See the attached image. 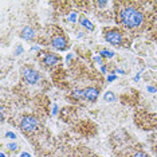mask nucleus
Masks as SVG:
<instances>
[{
	"mask_svg": "<svg viewBox=\"0 0 157 157\" xmlns=\"http://www.w3.org/2000/svg\"><path fill=\"white\" fill-rule=\"evenodd\" d=\"M119 19L124 23L126 27L129 28H136L140 27L144 22V15L141 11H138L137 8H133V7H124V8L119 11Z\"/></svg>",
	"mask_w": 157,
	"mask_h": 157,
	"instance_id": "f257e3e1",
	"label": "nucleus"
},
{
	"mask_svg": "<svg viewBox=\"0 0 157 157\" xmlns=\"http://www.w3.org/2000/svg\"><path fill=\"white\" fill-rule=\"evenodd\" d=\"M39 122L38 119L35 117H31V115H27L22 119V122H20V128H22L23 132H27V133H31L34 132L36 128H38Z\"/></svg>",
	"mask_w": 157,
	"mask_h": 157,
	"instance_id": "f03ea898",
	"label": "nucleus"
},
{
	"mask_svg": "<svg viewBox=\"0 0 157 157\" xmlns=\"http://www.w3.org/2000/svg\"><path fill=\"white\" fill-rule=\"evenodd\" d=\"M105 39H106L108 43L117 46V44H121L122 42V35L117 30H109V31L105 32Z\"/></svg>",
	"mask_w": 157,
	"mask_h": 157,
	"instance_id": "7ed1b4c3",
	"label": "nucleus"
},
{
	"mask_svg": "<svg viewBox=\"0 0 157 157\" xmlns=\"http://www.w3.org/2000/svg\"><path fill=\"white\" fill-rule=\"evenodd\" d=\"M23 77H24V79L28 82L30 85L36 83V82L40 79V74L38 73V71L30 69V67H26V69H23Z\"/></svg>",
	"mask_w": 157,
	"mask_h": 157,
	"instance_id": "20e7f679",
	"label": "nucleus"
},
{
	"mask_svg": "<svg viewBox=\"0 0 157 157\" xmlns=\"http://www.w3.org/2000/svg\"><path fill=\"white\" fill-rule=\"evenodd\" d=\"M83 94H85V98H86L87 101L94 102V101L98 98V94H100V91H98V89H94V87H87V89H85Z\"/></svg>",
	"mask_w": 157,
	"mask_h": 157,
	"instance_id": "39448f33",
	"label": "nucleus"
},
{
	"mask_svg": "<svg viewBox=\"0 0 157 157\" xmlns=\"http://www.w3.org/2000/svg\"><path fill=\"white\" fill-rule=\"evenodd\" d=\"M51 44H53L54 49L57 50H64L67 47V43H66V39L63 36H55L51 40Z\"/></svg>",
	"mask_w": 157,
	"mask_h": 157,
	"instance_id": "423d86ee",
	"label": "nucleus"
},
{
	"mask_svg": "<svg viewBox=\"0 0 157 157\" xmlns=\"http://www.w3.org/2000/svg\"><path fill=\"white\" fill-rule=\"evenodd\" d=\"M20 36H22L24 40H32L34 36H35V31L31 28V27H24L20 32Z\"/></svg>",
	"mask_w": 157,
	"mask_h": 157,
	"instance_id": "0eeeda50",
	"label": "nucleus"
},
{
	"mask_svg": "<svg viewBox=\"0 0 157 157\" xmlns=\"http://www.w3.org/2000/svg\"><path fill=\"white\" fill-rule=\"evenodd\" d=\"M43 62L47 64V66H54L55 63L59 62V57L55 55V54H46Z\"/></svg>",
	"mask_w": 157,
	"mask_h": 157,
	"instance_id": "6e6552de",
	"label": "nucleus"
},
{
	"mask_svg": "<svg viewBox=\"0 0 157 157\" xmlns=\"http://www.w3.org/2000/svg\"><path fill=\"white\" fill-rule=\"evenodd\" d=\"M79 23H81V26L82 27H85V28H87L89 31H93L94 30V26H93V23L90 22L87 18H81L79 19Z\"/></svg>",
	"mask_w": 157,
	"mask_h": 157,
	"instance_id": "1a4fd4ad",
	"label": "nucleus"
},
{
	"mask_svg": "<svg viewBox=\"0 0 157 157\" xmlns=\"http://www.w3.org/2000/svg\"><path fill=\"white\" fill-rule=\"evenodd\" d=\"M104 100L108 102H113V101H115V95H114V93H111V91H106V94L104 95Z\"/></svg>",
	"mask_w": 157,
	"mask_h": 157,
	"instance_id": "9d476101",
	"label": "nucleus"
},
{
	"mask_svg": "<svg viewBox=\"0 0 157 157\" xmlns=\"http://www.w3.org/2000/svg\"><path fill=\"white\" fill-rule=\"evenodd\" d=\"M101 55L102 57H108V58H113L114 57V53L110 50H102L101 51Z\"/></svg>",
	"mask_w": 157,
	"mask_h": 157,
	"instance_id": "9b49d317",
	"label": "nucleus"
},
{
	"mask_svg": "<svg viewBox=\"0 0 157 157\" xmlns=\"http://www.w3.org/2000/svg\"><path fill=\"white\" fill-rule=\"evenodd\" d=\"M77 12H71L70 15H69V22H71V23H75L77 22Z\"/></svg>",
	"mask_w": 157,
	"mask_h": 157,
	"instance_id": "f8f14e48",
	"label": "nucleus"
},
{
	"mask_svg": "<svg viewBox=\"0 0 157 157\" xmlns=\"http://www.w3.org/2000/svg\"><path fill=\"white\" fill-rule=\"evenodd\" d=\"M73 95H74L75 98L85 97V94H83V91H82V90H74V91H73Z\"/></svg>",
	"mask_w": 157,
	"mask_h": 157,
	"instance_id": "ddd939ff",
	"label": "nucleus"
},
{
	"mask_svg": "<svg viewBox=\"0 0 157 157\" xmlns=\"http://www.w3.org/2000/svg\"><path fill=\"white\" fill-rule=\"evenodd\" d=\"M133 157H149L146 153H144V152H137V153H134L133 155Z\"/></svg>",
	"mask_w": 157,
	"mask_h": 157,
	"instance_id": "4468645a",
	"label": "nucleus"
},
{
	"mask_svg": "<svg viewBox=\"0 0 157 157\" xmlns=\"http://www.w3.org/2000/svg\"><path fill=\"white\" fill-rule=\"evenodd\" d=\"M5 137H7V138H11V140H15V138H16V134H15V133H12V132H8V133L5 134Z\"/></svg>",
	"mask_w": 157,
	"mask_h": 157,
	"instance_id": "2eb2a0df",
	"label": "nucleus"
},
{
	"mask_svg": "<svg viewBox=\"0 0 157 157\" xmlns=\"http://www.w3.org/2000/svg\"><path fill=\"white\" fill-rule=\"evenodd\" d=\"M8 149H11V151H16V149H18V145H16L15 142H11V144H8Z\"/></svg>",
	"mask_w": 157,
	"mask_h": 157,
	"instance_id": "dca6fc26",
	"label": "nucleus"
},
{
	"mask_svg": "<svg viewBox=\"0 0 157 157\" xmlns=\"http://www.w3.org/2000/svg\"><path fill=\"white\" fill-rule=\"evenodd\" d=\"M23 53V47L22 46H18V47H16V55H19V54H22Z\"/></svg>",
	"mask_w": 157,
	"mask_h": 157,
	"instance_id": "f3484780",
	"label": "nucleus"
},
{
	"mask_svg": "<svg viewBox=\"0 0 157 157\" xmlns=\"http://www.w3.org/2000/svg\"><path fill=\"white\" fill-rule=\"evenodd\" d=\"M115 78H117V75H109V77H108V81H109V82H113Z\"/></svg>",
	"mask_w": 157,
	"mask_h": 157,
	"instance_id": "a211bd4d",
	"label": "nucleus"
},
{
	"mask_svg": "<svg viewBox=\"0 0 157 157\" xmlns=\"http://www.w3.org/2000/svg\"><path fill=\"white\" fill-rule=\"evenodd\" d=\"M148 91H151V93H156V87H153V86H148Z\"/></svg>",
	"mask_w": 157,
	"mask_h": 157,
	"instance_id": "6ab92c4d",
	"label": "nucleus"
},
{
	"mask_svg": "<svg viewBox=\"0 0 157 157\" xmlns=\"http://www.w3.org/2000/svg\"><path fill=\"white\" fill-rule=\"evenodd\" d=\"M97 4L100 5V7H105V5L108 4V3H106V2H97Z\"/></svg>",
	"mask_w": 157,
	"mask_h": 157,
	"instance_id": "aec40b11",
	"label": "nucleus"
},
{
	"mask_svg": "<svg viewBox=\"0 0 157 157\" xmlns=\"http://www.w3.org/2000/svg\"><path fill=\"white\" fill-rule=\"evenodd\" d=\"M94 60H95V62H97V63H101V62H102L101 57H94Z\"/></svg>",
	"mask_w": 157,
	"mask_h": 157,
	"instance_id": "412c9836",
	"label": "nucleus"
},
{
	"mask_svg": "<svg viewBox=\"0 0 157 157\" xmlns=\"http://www.w3.org/2000/svg\"><path fill=\"white\" fill-rule=\"evenodd\" d=\"M20 157H31V155H28L27 152H23L22 155H20Z\"/></svg>",
	"mask_w": 157,
	"mask_h": 157,
	"instance_id": "4be33fe9",
	"label": "nucleus"
},
{
	"mask_svg": "<svg viewBox=\"0 0 157 157\" xmlns=\"http://www.w3.org/2000/svg\"><path fill=\"white\" fill-rule=\"evenodd\" d=\"M53 113H54V114H57V113H58V106H57V105H54V110H53Z\"/></svg>",
	"mask_w": 157,
	"mask_h": 157,
	"instance_id": "5701e85b",
	"label": "nucleus"
},
{
	"mask_svg": "<svg viewBox=\"0 0 157 157\" xmlns=\"http://www.w3.org/2000/svg\"><path fill=\"white\" fill-rule=\"evenodd\" d=\"M101 70H102V73H106V71H108V70H106V67H105V66H102V67H101Z\"/></svg>",
	"mask_w": 157,
	"mask_h": 157,
	"instance_id": "b1692460",
	"label": "nucleus"
},
{
	"mask_svg": "<svg viewBox=\"0 0 157 157\" xmlns=\"http://www.w3.org/2000/svg\"><path fill=\"white\" fill-rule=\"evenodd\" d=\"M71 58H73V55H71V54H70V55H67V62H69V60L71 59Z\"/></svg>",
	"mask_w": 157,
	"mask_h": 157,
	"instance_id": "393cba45",
	"label": "nucleus"
},
{
	"mask_svg": "<svg viewBox=\"0 0 157 157\" xmlns=\"http://www.w3.org/2000/svg\"><path fill=\"white\" fill-rule=\"evenodd\" d=\"M138 79H140V74H138V75H136V77H134V81H138Z\"/></svg>",
	"mask_w": 157,
	"mask_h": 157,
	"instance_id": "a878e982",
	"label": "nucleus"
},
{
	"mask_svg": "<svg viewBox=\"0 0 157 157\" xmlns=\"http://www.w3.org/2000/svg\"><path fill=\"white\" fill-rule=\"evenodd\" d=\"M2 157H7V156L4 155V153H2Z\"/></svg>",
	"mask_w": 157,
	"mask_h": 157,
	"instance_id": "bb28decb",
	"label": "nucleus"
},
{
	"mask_svg": "<svg viewBox=\"0 0 157 157\" xmlns=\"http://www.w3.org/2000/svg\"><path fill=\"white\" fill-rule=\"evenodd\" d=\"M156 4H157V2H156Z\"/></svg>",
	"mask_w": 157,
	"mask_h": 157,
	"instance_id": "cd10ccee",
	"label": "nucleus"
}]
</instances>
